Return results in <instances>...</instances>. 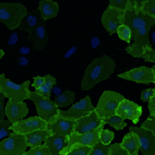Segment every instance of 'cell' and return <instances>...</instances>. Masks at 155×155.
Wrapping results in <instances>:
<instances>
[{"instance_id":"cell-1","label":"cell","mask_w":155,"mask_h":155,"mask_svg":"<svg viewBox=\"0 0 155 155\" xmlns=\"http://www.w3.org/2000/svg\"><path fill=\"white\" fill-rule=\"evenodd\" d=\"M116 64L112 58L107 55L93 59L85 69L81 83L83 91H88L100 83L108 79L115 72Z\"/></svg>"},{"instance_id":"cell-2","label":"cell","mask_w":155,"mask_h":155,"mask_svg":"<svg viewBox=\"0 0 155 155\" xmlns=\"http://www.w3.org/2000/svg\"><path fill=\"white\" fill-rule=\"evenodd\" d=\"M28 13L27 8L20 2H0V21L11 31L18 28Z\"/></svg>"},{"instance_id":"cell-3","label":"cell","mask_w":155,"mask_h":155,"mask_svg":"<svg viewBox=\"0 0 155 155\" xmlns=\"http://www.w3.org/2000/svg\"><path fill=\"white\" fill-rule=\"evenodd\" d=\"M28 99L33 102L37 116L47 124H52L58 118L60 109L54 101L37 94L35 91H29Z\"/></svg>"},{"instance_id":"cell-4","label":"cell","mask_w":155,"mask_h":155,"mask_svg":"<svg viewBox=\"0 0 155 155\" xmlns=\"http://www.w3.org/2000/svg\"><path fill=\"white\" fill-rule=\"evenodd\" d=\"M121 19L122 24L130 28L132 35L140 29L152 28L155 25V18L145 15L141 11L134 10V0H128L127 9L121 15Z\"/></svg>"},{"instance_id":"cell-5","label":"cell","mask_w":155,"mask_h":155,"mask_svg":"<svg viewBox=\"0 0 155 155\" xmlns=\"http://www.w3.org/2000/svg\"><path fill=\"white\" fill-rule=\"evenodd\" d=\"M30 80L17 84L5 77L4 73L0 74V92L5 98L14 102H24L28 99Z\"/></svg>"},{"instance_id":"cell-6","label":"cell","mask_w":155,"mask_h":155,"mask_svg":"<svg viewBox=\"0 0 155 155\" xmlns=\"http://www.w3.org/2000/svg\"><path fill=\"white\" fill-rule=\"evenodd\" d=\"M125 97L119 92L106 90L103 92L95 107V112L101 120L115 115L120 102Z\"/></svg>"},{"instance_id":"cell-7","label":"cell","mask_w":155,"mask_h":155,"mask_svg":"<svg viewBox=\"0 0 155 155\" xmlns=\"http://www.w3.org/2000/svg\"><path fill=\"white\" fill-rule=\"evenodd\" d=\"M95 107L92 104L89 95H86L84 98L75 103L67 110L60 109L58 117L64 120L75 122L81 118L88 115L94 111Z\"/></svg>"},{"instance_id":"cell-8","label":"cell","mask_w":155,"mask_h":155,"mask_svg":"<svg viewBox=\"0 0 155 155\" xmlns=\"http://www.w3.org/2000/svg\"><path fill=\"white\" fill-rule=\"evenodd\" d=\"M27 148L25 135L13 132L0 142V155H23Z\"/></svg>"},{"instance_id":"cell-9","label":"cell","mask_w":155,"mask_h":155,"mask_svg":"<svg viewBox=\"0 0 155 155\" xmlns=\"http://www.w3.org/2000/svg\"><path fill=\"white\" fill-rule=\"evenodd\" d=\"M151 29L149 28H142L132 35L134 42L128 45L125 49L128 55L135 58H141L144 48L146 47H152L149 37Z\"/></svg>"},{"instance_id":"cell-10","label":"cell","mask_w":155,"mask_h":155,"mask_svg":"<svg viewBox=\"0 0 155 155\" xmlns=\"http://www.w3.org/2000/svg\"><path fill=\"white\" fill-rule=\"evenodd\" d=\"M47 129V123L38 116L18 121L9 127L10 130L22 135L30 134L37 130H46Z\"/></svg>"},{"instance_id":"cell-11","label":"cell","mask_w":155,"mask_h":155,"mask_svg":"<svg viewBox=\"0 0 155 155\" xmlns=\"http://www.w3.org/2000/svg\"><path fill=\"white\" fill-rule=\"evenodd\" d=\"M121 79L136 83L137 84L148 85L154 84L155 79L152 68L145 66L133 68L117 75Z\"/></svg>"},{"instance_id":"cell-12","label":"cell","mask_w":155,"mask_h":155,"mask_svg":"<svg viewBox=\"0 0 155 155\" xmlns=\"http://www.w3.org/2000/svg\"><path fill=\"white\" fill-rule=\"evenodd\" d=\"M105 125V123L102 121L100 127L90 132L84 134H78L73 132L70 136L67 137L68 146L64 149L70 148L74 144H79L93 148L100 142V133Z\"/></svg>"},{"instance_id":"cell-13","label":"cell","mask_w":155,"mask_h":155,"mask_svg":"<svg viewBox=\"0 0 155 155\" xmlns=\"http://www.w3.org/2000/svg\"><path fill=\"white\" fill-rule=\"evenodd\" d=\"M142 112V106L125 98L120 102L115 115L120 116L123 120H131L134 124H137L140 120Z\"/></svg>"},{"instance_id":"cell-14","label":"cell","mask_w":155,"mask_h":155,"mask_svg":"<svg viewBox=\"0 0 155 155\" xmlns=\"http://www.w3.org/2000/svg\"><path fill=\"white\" fill-rule=\"evenodd\" d=\"M129 130L138 135L142 155H155V137L153 134L141 127L131 126Z\"/></svg>"},{"instance_id":"cell-15","label":"cell","mask_w":155,"mask_h":155,"mask_svg":"<svg viewBox=\"0 0 155 155\" xmlns=\"http://www.w3.org/2000/svg\"><path fill=\"white\" fill-rule=\"evenodd\" d=\"M4 110L5 116L12 124L18 121L23 120L29 112V109L26 102H14L9 100H8Z\"/></svg>"},{"instance_id":"cell-16","label":"cell","mask_w":155,"mask_h":155,"mask_svg":"<svg viewBox=\"0 0 155 155\" xmlns=\"http://www.w3.org/2000/svg\"><path fill=\"white\" fill-rule=\"evenodd\" d=\"M122 14L116 10L107 7L101 17V23L103 27L109 35L117 33V30L122 25L121 19Z\"/></svg>"},{"instance_id":"cell-17","label":"cell","mask_w":155,"mask_h":155,"mask_svg":"<svg viewBox=\"0 0 155 155\" xmlns=\"http://www.w3.org/2000/svg\"><path fill=\"white\" fill-rule=\"evenodd\" d=\"M28 40L31 43L32 48L37 51L44 49L48 44L49 35L46 30V21L43 22L30 33L28 34Z\"/></svg>"},{"instance_id":"cell-18","label":"cell","mask_w":155,"mask_h":155,"mask_svg":"<svg viewBox=\"0 0 155 155\" xmlns=\"http://www.w3.org/2000/svg\"><path fill=\"white\" fill-rule=\"evenodd\" d=\"M102 120L99 119L95 110L75 122L74 132L84 134L93 131L100 126Z\"/></svg>"},{"instance_id":"cell-19","label":"cell","mask_w":155,"mask_h":155,"mask_svg":"<svg viewBox=\"0 0 155 155\" xmlns=\"http://www.w3.org/2000/svg\"><path fill=\"white\" fill-rule=\"evenodd\" d=\"M44 21H43L40 11L37 8L33 11L28 12L17 29L29 34Z\"/></svg>"},{"instance_id":"cell-20","label":"cell","mask_w":155,"mask_h":155,"mask_svg":"<svg viewBox=\"0 0 155 155\" xmlns=\"http://www.w3.org/2000/svg\"><path fill=\"white\" fill-rule=\"evenodd\" d=\"M75 122L58 118L52 124H47V129L52 135L68 137L74 132Z\"/></svg>"},{"instance_id":"cell-21","label":"cell","mask_w":155,"mask_h":155,"mask_svg":"<svg viewBox=\"0 0 155 155\" xmlns=\"http://www.w3.org/2000/svg\"><path fill=\"white\" fill-rule=\"evenodd\" d=\"M37 9L43 21H46L56 18L60 7L58 3L53 0H42L39 3Z\"/></svg>"},{"instance_id":"cell-22","label":"cell","mask_w":155,"mask_h":155,"mask_svg":"<svg viewBox=\"0 0 155 155\" xmlns=\"http://www.w3.org/2000/svg\"><path fill=\"white\" fill-rule=\"evenodd\" d=\"M43 144L48 148L51 155H61L60 153L68 146V138L66 137L51 135Z\"/></svg>"},{"instance_id":"cell-23","label":"cell","mask_w":155,"mask_h":155,"mask_svg":"<svg viewBox=\"0 0 155 155\" xmlns=\"http://www.w3.org/2000/svg\"><path fill=\"white\" fill-rule=\"evenodd\" d=\"M120 145L127 150L129 155H139L140 150V138L135 133L129 131L125 134L121 142H120Z\"/></svg>"},{"instance_id":"cell-24","label":"cell","mask_w":155,"mask_h":155,"mask_svg":"<svg viewBox=\"0 0 155 155\" xmlns=\"http://www.w3.org/2000/svg\"><path fill=\"white\" fill-rule=\"evenodd\" d=\"M52 134L48 130H37L25 135L28 147L32 148L42 145L44 142L51 136Z\"/></svg>"},{"instance_id":"cell-25","label":"cell","mask_w":155,"mask_h":155,"mask_svg":"<svg viewBox=\"0 0 155 155\" xmlns=\"http://www.w3.org/2000/svg\"><path fill=\"white\" fill-rule=\"evenodd\" d=\"M75 100V93L67 90L63 92L60 95L56 97L54 102L57 106L60 109L66 107L72 104Z\"/></svg>"},{"instance_id":"cell-26","label":"cell","mask_w":155,"mask_h":155,"mask_svg":"<svg viewBox=\"0 0 155 155\" xmlns=\"http://www.w3.org/2000/svg\"><path fill=\"white\" fill-rule=\"evenodd\" d=\"M44 77L45 78L44 84L39 88L35 90V91L43 97L51 98V91L53 88V86L57 84L56 78L50 74H46Z\"/></svg>"},{"instance_id":"cell-27","label":"cell","mask_w":155,"mask_h":155,"mask_svg":"<svg viewBox=\"0 0 155 155\" xmlns=\"http://www.w3.org/2000/svg\"><path fill=\"white\" fill-rule=\"evenodd\" d=\"M92 147L84 146L79 144H74L70 148L63 150L61 155H89L91 152Z\"/></svg>"},{"instance_id":"cell-28","label":"cell","mask_w":155,"mask_h":155,"mask_svg":"<svg viewBox=\"0 0 155 155\" xmlns=\"http://www.w3.org/2000/svg\"><path fill=\"white\" fill-rule=\"evenodd\" d=\"M102 121H103L105 124L110 125L117 131L122 130L127 126V123L125 122V120H123L117 115H114Z\"/></svg>"},{"instance_id":"cell-29","label":"cell","mask_w":155,"mask_h":155,"mask_svg":"<svg viewBox=\"0 0 155 155\" xmlns=\"http://www.w3.org/2000/svg\"><path fill=\"white\" fill-rule=\"evenodd\" d=\"M120 40L127 42L129 45L132 39V31L130 28L124 24L120 25L117 30V33Z\"/></svg>"},{"instance_id":"cell-30","label":"cell","mask_w":155,"mask_h":155,"mask_svg":"<svg viewBox=\"0 0 155 155\" xmlns=\"http://www.w3.org/2000/svg\"><path fill=\"white\" fill-rule=\"evenodd\" d=\"M141 12L145 15L155 18V0L143 1Z\"/></svg>"},{"instance_id":"cell-31","label":"cell","mask_w":155,"mask_h":155,"mask_svg":"<svg viewBox=\"0 0 155 155\" xmlns=\"http://www.w3.org/2000/svg\"><path fill=\"white\" fill-rule=\"evenodd\" d=\"M128 0H110L108 7L123 14L126 9Z\"/></svg>"},{"instance_id":"cell-32","label":"cell","mask_w":155,"mask_h":155,"mask_svg":"<svg viewBox=\"0 0 155 155\" xmlns=\"http://www.w3.org/2000/svg\"><path fill=\"white\" fill-rule=\"evenodd\" d=\"M115 137L114 133L108 129H102L100 133V142L105 145H110Z\"/></svg>"},{"instance_id":"cell-33","label":"cell","mask_w":155,"mask_h":155,"mask_svg":"<svg viewBox=\"0 0 155 155\" xmlns=\"http://www.w3.org/2000/svg\"><path fill=\"white\" fill-rule=\"evenodd\" d=\"M12 126V124L9 120H0V142L2 139L6 138L11 135L13 133L12 131L9 130V127Z\"/></svg>"},{"instance_id":"cell-34","label":"cell","mask_w":155,"mask_h":155,"mask_svg":"<svg viewBox=\"0 0 155 155\" xmlns=\"http://www.w3.org/2000/svg\"><path fill=\"white\" fill-rule=\"evenodd\" d=\"M23 155H51L50 152L44 144L40 146L32 147L26 151Z\"/></svg>"},{"instance_id":"cell-35","label":"cell","mask_w":155,"mask_h":155,"mask_svg":"<svg viewBox=\"0 0 155 155\" xmlns=\"http://www.w3.org/2000/svg\"><path fill=\"white\" fill-rule=\"evenodd\" d=\"M110 145H105L99 142L92 148L89 155H109Z\"/></svg>"},{"instance_id":"cell-36","label":"cell","mask_w":155,"mask_h":155,"mask_svg":"<svg viewBox=\"0 0 155 155\" xmlns=\"http://www.w3.org/2000/svg\"><path fill=\"white\" fill-rule=\"evenodd\" d=\"M141 127L150 131L155 137V115H149L141 124Z\"/></svg>"},{"instance_id":"cell-37","label":"cell","mask_w":155,"mask_h":155,"mask_svg":"<svg viewBox=\"0 0 155 155\" xmlns=\"http://www.w3.org/2000/svg\"><path fill=\"white\" fill-rule=\"evenodd\" d=\"M141 58L145 62H150L155 64V49L152 47H146L143 49V52Z\"/></svg>"},{"instance_id":"cell-38","label":"cell","mask_w":155,"mask_h":155,"mask_svg":"<svg viewBox=\"0 0 155 155\" xmlns=\"http://www.w3.org/2000/svg\"><path fill=\"white\" fill-rule=\"evenodd\" d=\"M109 155H129L127 150L122 148L120 143H114L110 145Z\"/></svg>"},{"instance_id":"cell-39","label":"cell","mask_w":155,"mask_h":155,"mask_svg":"<svg viewBox=\"0 0 155 155\" xmlns=\"http://www.w3.org/2000/svg\"><path fill=\"white\" fill-rule=\"evenodd\" d=\"M154 94V88H149L141 92L140 99L143 102H148Z\"/></svg>"},{"instance_id":"cell-40","label":"cell","mask_w":155,"mask_h":155,"mask_svg":"<svg viewBox=\"0 0 155 155\" xmlns=\"http://www.w3.org/2000/svg\"><path fill=\"white\" fill-rule=\"evenodd\" d=\"M33 83L32 84V87L35 90L41 87L45 83V78L44 76H40L37 75L36 77H33Z\"/></svg>"},{"instance_id":"cell-41","label":"cell","mask_w":155,"mask_h":155,"mask_svg":"<svg viewBox=\"0 0 155 155\" xmlns=\"http://www.w3.org/2000/svg\"><path fill=\"white\" fill-rule=\"evenodd\" d=\"M148 107L149 115H155V87L154 88V94L150 101L148 102Z\"/></svg>"},{"instance_id":"cell-42","label":"cell","mask_w":155,"mask_h":155,"mask_svg":"<svg viewBox=\"0 0 155 155\" xmlns=\"http://www.w3.org/2000/svg\"><path fill=\"white\" fill-rule=\"evenodd\" d=\"M5 97L4 95L0 92V120H4L5 115V110H4V101Z\"/></svg>"},{"instance_id":"cell-43","label":"cell","mask_w":155,"mask_h":155,"mask_svg":"<svg viewBox=\"0 0 155 155\" xmlns=\"http://www.w3.org/2000/svg\"><path fill=\"white\" fill-rule=\"evenodd\" d=\"M18 36L16 33H14V34L12 35L9 40V42H8L9 45H12L15 44L18 41Z\"/></svg>"},{"instance_id":"cell-44","label":"cell","mask_w":155,"mask_h":155,"mask_svg":"<svg viewBox=\"0 0 155 155\" xmlns=\"http://www.w3.org/2000/svg\"><path fill=\"white\" fill-rule=\"evenodd\" d=\"M30 52V49L27 47H22L20 49V52L22 54H27Z\"/></svg>"},{"instance_id":"cell-45","label":"cell","mask_w":155,"mask_h":155,"mask_svg":"<svg viewBox=\"0 0 155 155\" xmlns=\"http://www.w3.org/2000/svg\"><path fill=\"white\" fill-rule=\"evenodd\" d=\"M54 92L55 94H56L57 95H58V96L61 94H60L61 89H60V88H58V87H55V88H54Z\"/></svg>"},{"instance_id":"cell-46","label":"cell","mask_w":155,"mask_h":155,"mask_svg":"<svg viewBox=\"0 0 155 155\" xmlns=\"http://www.w3.org/2000/svg\"><path fill=\"white\" fill-rule=\"evenodd\" d=\"M5 53L3 49L0 48V60L5 56Z\"/></svg>"},{"instance_id":"cell-47","label":"cell","mask_w":155,"mask_h":155,"mask_svg":"<svg viewBox=\"0 0 155 155\" xmlns=\"http://www.w3.org/2000/svg\"><path fill=\"white\" fill-rule=\"evenodd\" d=\"M152 70L153 71V76H154V79H155V81H154V84H155V64L153 65L152 68Z\"/></svg>"}]
</instances>
